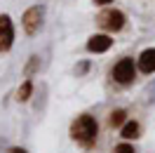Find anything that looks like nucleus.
<instances>
[{"instance_id": "1", "label": "nucleus", "mask_w": 155, "mask_h": 153, "mask_svg": "<svg viewBox=\"0 0 155 153\" xmlns=\"http://www.w3.org/2000/svg\"><path fill=\"white\" fill-rule=\"evenodd\" d=\"M71 139L78 141L82 148H92L94 144H97V137H99V123L94 115L89 113H80L73 118V123H71Z\"/></svg>"}, {"instance_id": "2", "label": "nucleus", "mask_w": 155, "mask_h": 153, "mask_svg": "<svg viewBox=\"0 0 155 153\" xmlns=\"http://www.w3.org/2000/svg\"><path fill=\"white\" fill-rule=\"evenodd\" d=\"M125 24H127L125 12L115 10V7H106V10H101L97 14V26L104 29L106 33H120L125 29Z\"/></svg>"}, {"instance_id": "3", "label": "nucleus", "mask_w": 155, "mask_h": 153, "mask_svg": "<svg viewBox=\"0 0 155 153\" xmlns=\"http://www.w3.org/2000/svg\"><path fill=\"white\" fill-rule=\"evenodd\" d=\"M136 64H134V59L132 57H122V59H117L115 64H113V68H110V78L115 80L117 85H132L134 83V78H136Z\"/></svg>"}, {"instance_id": "4", "label": "nucleus", "mask_w": 155, "mask_h": 153, "mask_svg": "<svg viewBox=\"0 0 155 153\" xmlns=\"http://www.w3.org/2000/svg\"><path fill=\"white\" fill-rule=\"evenodd\" d=\"M42 19H45V7L42 5H33L21 14V26L26 36H35L42 29Z\"/></svg>"}, {"instance_id": "5", "label": "nucleus", "mask_w": 155, "mask_h": 153, "mask_svg": "<svg viewBox=\"0 0 155 153\" xmlns=\"http://www.w3.org/2000/svg\"><path fill=\"white\" fill-rule=\"evenodd\" d=\"M14 45V24L10 14H0V54L10 52Z\"/></svg>"}, {"instance_id": "6", "label": "nucleus", "mask_w": 155, "mask_h": 153, "mask_svg": "<svg viewBox=\"0 0 155 153\" xmlns=\"http://www.w3.org/2000/svg\"><path fill=\"white\" fill-rule=\"evenodd\" d=\"M110 47H113V38L108 33H94L87 38V52H92V54H104Z\"/></svg>"}, {"instance_id": "7", "label": "nucleus", "mask_w": 155, "mask_h": 153, "mask_svg": "<svg viewBox=\"0 0 155 153\" xmlns=\"http://www.w3.org/2000/svg\"><path fill=\"white\" fill-rule=\"evenodd\" d=\"M136 68H139L141 73H146V76H153L155 73V47H146L143 52L139 54Z\"/></svg>"}, {"instance_id": "8", "label": "nucleus", "mask_w": 155, "mask_h": 153, "mask_svg": "<svg viewBox=\"0 0 155 153\" xmlns=\"http://www.w3.org/2000/svg\"><path fill=\"white\" fill-rule=\"evenodd\" d=\"M120 137L127 139V141L139 139V137H141V125L136 123V120H127V123L122 125V130H120Z\"/></svg>"}, {"instance_id": "9", "label": "nucleus", "mask_w": 155, "mask_h": 153, "mask_svg": "<svg viewBox=\"0 0 155 153\" xmlns=\"http://www.w3.org/2000/svg\"><path fill=\"white\" fill-rule=\"evenodd\" d=\"M33 92H35V85H33V80H31V78H26V80L17 87V97H14V99L24 104V101H28L31 97H33Z\"/></svg>"}, {"instance_id": "10", "label": "nucleus", "mask_w": 155, "mask_h": 153, "mask_svg": "<svg viewBox=\"0 0 155 153\" xmlns=\"http://www.w3.org/2000/svg\"><path fill=\"white\" fill-rule=\"evenodd\" d=\"M125 123H127V111H125V108H113L110 115H108V125L122 130V125H125Z\"/></svg>"}, {"instance_id": "11", "label": "nucleus", "mask_w": 155, "mask_h": 153, "mask_svg": "<svg viewBox=\"0 0 155 153\" xmlns=\"http://www.w3.org/2000/svg\"><path fill=\"white\" fill-rule=\"evenodd\" d=\"M38 71H40V57L38 54H31L28 61H26V66H24V78H33Z\"/></svg>"}, {"instance_id": "12", "label": "nucleus", "mask_w": 155, "mask_h": 153, "mask_svg": "<svg viewBox=\"0 0 155 153\" xmlns=\"http://www.w3.org/2000/svg\"><path fill=\"white\" fill-rule=\"evenodd\" d=\"M89 66H92V64H89L87 59H82V61H80V64H75V68H73V73H75L78 78H82V76H87V71H89Z\"/></svg>"}, {"instance_id": "13", "label": "nucleus", "mask_w": 155, "mask_h": 153, "mask_svg": "<svg viewBox=\"0 0 155 153\" xmlns=\"http://www.w3.org/2000/svg\"><path fill=\"white\" fill-rule=\"evenodd\" d=\"M141 97H143V104H153L155 101V83H150V85L146 87Z\"/></svg>"}, {"instance_id": "14", "label": "nucleus", "mask_w": 155, "mask_h": 153, "mask_svg": "<svg viewBox=\"0 0 155 153\" xmlns=\"http://www.w3.org/2000/svg\"><path fill=\"white\" fill-rule=\"evenodd\" d=\"M113 153H136V148L132 146V144H117L115 148H113Z\"/></svg>"}, {"instance_id": "15", "label": "nucleus", "mask_w": 155, "mask_h": 153, "mask_svg": "<svg viewBox=\"0 0 155 153\" xmlns=\"http://www.w3.org/2000/svg\"><path fill=\"white\" fill-rule=\"evenodd\" d=\"M7 153H28V151L21 148V146H12V148H7Z\"/></svg>"}, {"instance_id": "16", "label": "nucleus", "mask_w": 155, "mask_h": 153, "mask_svg": "<svg viewBox=\"0 0 155 153\" xmlns=\"http://www.w3.org/2000/svg\"><path fill=\"white\" fill-rule=\"evenodd\" d=\"M113 0H94V5H99V7H108Z\"/></svg>"}]
</instances>
